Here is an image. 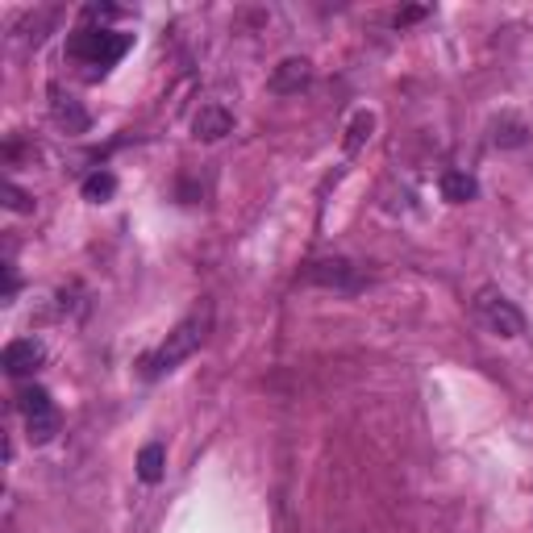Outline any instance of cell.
<instances>
[{
    "label": "cell",
    "mask_w": 533,
    "mask_h": 533,
    "mask_svg": "<svg viewBox=\"0 0 533 533\" xmlns=\"http://www.w3.org/2000/svg\"><path fill=\"white\" fill-rule=\"evenodd\" d=\"M208 326H213V313L208 308H197L192 317H184L179 326L171 329V334L159 342V346L142 359V371H146V380H159V375H167V371H175L184 359H192L200 346H205L208 337Z\"/></svg>",
    "instance_id": "1"
},
{
    "label": "cell",
    "mask_w": 533,
    "mask_h": 533,
    "mask_svg": "<svg viewBox=\"0 0 533 533\" xmlns=\"http://www.w3.org/2000/svg\"><path fill=\"white\" fill-rule=\"evenodd\" d=\"M133 46L130 33H117V30H79L71 42H67V55L79 59V63H92V67H113L125 51Z\"/></svg>",
    "instance_id": "2"
},
{
    "label": "cell",
    "mask_w": 533,
    "mask_h": 533,
    "mask_svg": "<svg viewBox=\"0 0 533 533\" xmlns=\"http://www.w3.org/2000/svg\"><path fill=\"white\" fill-rule=\"evenodd\" d=\"M475 313H479V321H483L492 334H501V337H521L525 334L521 308L512 305L504 292H496V288H483V292L475 296Z\"/></svg>",
    "instance_id": "3"
},
{
    "label": "cell",
    "mask_w": 533,
    "mask_h": 533,
    "mask_svg": "<svg viewBox=\"0 0 533 533\" xmlns=\"http://www.w3.org/2000/svg\"><path fill=\"white\" fill-rule=\"evenodd\" d=\"M305 280L317 283V288H329V292H359L363 283H367L359 267L346 259H317L305 271Z\"/></svg>",
    "instance_id": "4"
},
{
    "label": "cell",
    "mask_w": 533,
    "mask_h": 533,
    "mask_svg": "<svg viewBox=\"0 0 533 533\" xmlns=\"http://www.w3.org/2000/svg\"><path fill=\"white\" fill-rule=\"evenodd\" d=\"M46 359V346L38 342V337H17V342H9L5 346V354H0V367L9 371L13 380H22V375H33V371L42 367Z\"/></svg>",
    "instance_id": "5"
},
{
    "label": "cell",
    "mask_w": 533,
    "mask_h": 533,
    "mask_svg": "<svg viewBox=\"0 0 533 533\" xmlns=\"http://www.w3.org/2000/svg\"><path fill=\"white\" fill-rule=\"evenodd\" d=\"M308 79H313V63H308V59H283V63L271 71V92L292 96V92H300Z\"/></svg>",
    "instance_id": "6"
},
{
    "label": "cell",
    "mask_w": 533,
    "mask_h": 533,
    "mask_svg": "<svg viewBox=\"0 0 533 533\" xmlns=\"http://www.w3.org/2000/svg\"><path fill=\"white\" fill-rule=\"evenodd\" d=\"M192 130H197V138L217 142L234 130V113H229L225 105H205V109L197 113V121H192Z\"/></svg>",
    "instance_id": "7"
},
{
    "label": "cell",
    "mask_w": 533,
    "mask_h": 533,
    "mask_svg": "<svg viewBox=\"0 0 533 533\" xmlns=\"http://www.w3.org/2000/svg\"><path fill=\"white\" fill-rule=\"evenodd\" d=\"M475 197H479L475 175H467V171L442 175V200H450V205H467V200H475Z\"/></svg>",
    "instance_id": "8"
},
{
    "label": "cell",
    "mask_w": 533,
    "mask_h": 533,
    "mask_svg": "<svg viewBox=\"0 0 533 533\" xmlns=\"http://www.w3.org/2000/svg\"><path fill=\"white\" fill-rule=\"evenodd\" d=\"M133 467H138L142 483H159V479H163V467H167V450L159 446V442H146V446L138 450V463H133Z\"/></svg>",
    "instance_id": "9"
},
{
    "label": "cell",
    "mask_w": 533,
    "mask_h": 533,
    "mask_svg": "<svg viewBox=\"0 0 533 533\" xmlns=\"http://www.w3.org/2000/svg\"><path fill=\"white\" fill-rule=\"evenodd\" d=\"M113 192H117V175H113V171H92L84 179V200H92V205L113 200Z\"/></svg>",
    "instance_id": "10"
},
{
    "label": "cell",
    "mask_w": 533,
    "mask_h": 533,
    "mask_svg": "<svg viewBox=\"0 0 533 533\" xmlns=\"http://www.w3.org/2000/svg\"><path fill=\"white\" fill-rule=\"evenodd\" d=\"M55 121H59V125H67L71 133H84L87 130V113L79 109L71 96H55Z\"/></svg>",
    "instance_id": "11"
},
{
    "label": "cell",
    "mask_w": 533,
    "mask_h": 533,
    "mask_svg": "<svg viewBox=\"0 0 533 533\" xmlns=\"http://www.w3.org/2000/svg\"><path fill=\"white\" fill-rule=\"evenodd\" d=\"M17 409H22L25 417H38V413H51V409H55V400H51V392H46V388H38V383H33V388H22V392H17Z\"/></svg>",
    "instance_id": "12"
},
{
    "label": "cell",
    "mask_w": 533,
    "mask_h": 533,
    "mask_svg": "<svg viewBox=\"0 0 533 533\" xmlns=\"http://www.w3.org/2000/svg\"><path fill=\"white\" fill-rule=\"evenodd\" d=\"M25 429H30V442H51V437L59 434V413L51 409V413H38V417H25Z\"/></svg>",
    "instance_id": "13"
},
{
    "label": "cell",
    "mask_w": 533,
    "mask_h": 533,
    "mask_svg": "<svg viewBox=\"0 0 533 533\" xmlns=\"http://www.w3.org/2000/svg\"><path fill=\"white\" fill-rule=\"evenodd\" d=\"M371 130H375V117H371L367 109H363V113H354V121H350V130H346V151H350V154L359 151L363 142L371 138Z\"/></svg>",
    "instance_id": "14"
},
{
    "label": "cell",
    "mask_w": 533,
    "mask_h": 533,
    "mask_svg": "<svg viewBox=\"0 0 533 533\" xmlns=\"http://www.w3.org/2000/svg\"><path fill=\"white\" fill-rule=\"evenodd\" d=\"M521 142H525V125H517V121L496 125V146H521Z\"/></svg>",
    "instance_id": "15"
},
{
    "label": "cell",
    "mask_w": 533,
    "mask_h": 533,
    "mask_svg": "<svg viewBox=\"0 0 533 533\" xmlns=\"http://www.w3.org/2000/svg\"><path fill=\"white\" fill-rule=\"evenodd\" d=\"M5 205H9L13 208V213H30V197H25V192H22V188H13V184H5Z\"/></svg>",
    "instance_id": "16"
},
{
    "label": "cell",
    "mask_w": 533,
    "mask_h": 533,
    "mask_svg": "<svg viewBox=\"0 0 533 533\" xmlns=\"http://www.w3.org/2000/svg\"><path fill=\"white\" fill-rule=\"evenodd\" d=\"M417 17H425V9H404L400 17H396V25H409V22H417Z\"/></svg>",
    "instance_id": "17"
}]
</instances>
